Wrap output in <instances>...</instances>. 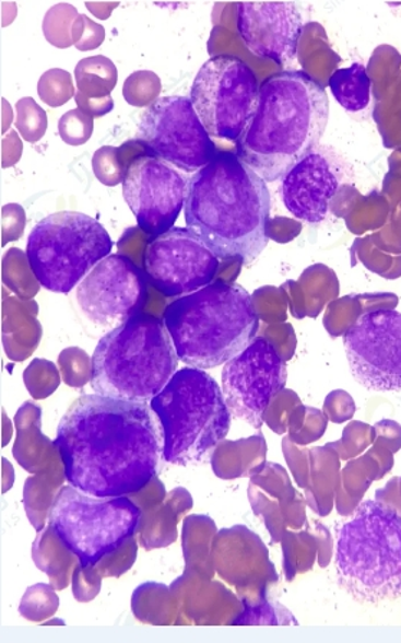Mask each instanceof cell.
I'll return each mask as SVG.
<instances>
[{
    "label": "cell",
    "mask_w": 401,
    "mask_h": 643,
    "mask_svg": "<svg viewBox=\"0 0 401 643\" xmlns=\"http://www.w3.org/2000/svg\"><path fill=\"white\" fill-rule=\"evenodd\" d=\"M16 129L20 130L24 140L36 143L43 139L48 129L47 113L30 97L22 98L16 104Z\"/></svg>",
    "instance_id": "d4e9b609"
},
{
    "label": "cell",
    "mask_w": 401,
    "mask_h": 643,
    "mask_svg": "<svg viewBox=\"0 0 401 643\" xmlns=\"http://www.w3.org/2000/svg\"><path fill=\"white\" fill-rule=\"evenodd\" d=\"M236 8V26L250 52L278 66L294 61L304 32L298 4L239 2Z\"/></svg>",
    "instance_id": "e0dca14e"
},
{
    "label": "cell",
    "mask_w": 401,
    "mask_h": 643,
    "mask_svg": "<svg viewBox=\"0 0 401 643\" xmlns=\"http://www.w3.org/2000/svg\"><path fill=\"white\" fill-rule=\"evenodd\" d=\"M241 612L234 620L235 627H246V624H298L293 613L285 606L278 601H269L266 597L257 601L240 600Z\"/></svg>",
    "instance_id": "603a6c76"
},
{
    "label": "cell",
    "mask_w": 401,
    "mask_h": 643,
    "mask_svg": "<svg viewBox=\"0 0 401 643\" xmlns=\"http://www.w3.org/2000/svg\"><path fill=\"white\" fill-rule=\"evenodd\" d=\"M185 221L221 261L249 266L269 242L271 194L267 182L236 153L217 152L190 177Z\"/></svg>",
    "instance_id": "7a4b0ae2"
},
{
    "label": "cell",
    "mask_w": 401,
    "mask_h": 643,
    "mask_svg": "<svg viewBox=\"0 0 401 643\" xmlns=\"http://www.w3.org/2000/svg\"><path fill=\"white\" fill-rule=\"evenodd\" d=\"M143 267L154 289L180 299L213 284L221 259L188 227L175 226L145 246Z\"/></svg>",
    "instance_id": "9a60e30c"
},
{
    "label": "cell",
    "mask_w": 401,
    "mask_h": 643,
    "mask_svg": "<svg viewBox=\"0 0 401 643\" xmlns=\"http://www.w3.org/2000/svg\"><path fill=\"white\" fill-rule=\"evenodd\" d=\"M328 85L337 103L350 113L363 112L370 104L371 79L362 63L332 72Z\"/></svg>",
    "instance_id": "7402d4cb"
},
{
    "label": "cell",
    "mask_w": 401,
    "mask_h": 643,
    "mask_svg": "<svg viewBox=\"0 0 401 643\" xmlns=\"http://www.w3.org/2000/svg\"><path fill=\"white\" fill-rule=\"evenodd\" d=\"M150 408L161 423L163 459L168 464L202 459L231 431L232 413L222 387L200 369L177 371Z\"/></svg>",
    "instance_id": "52a82bcc"
},
{
    "label": "cell",
    "mask_w": 401,
    "mask_h": 643,
    "mask_svg": "<svg viewBox=\"0 0 401 643\" xmlns=\"http://www.w3.org/2000/svg\"><path fill=\"white\" fill-rule=\"evenodd\" d=\"M72 591H74L75 599L81 604L94 600L102 591V576L97 573L95 568L82 569L79 564L72 581Z\"/></svg>",
    "instance_id": "f1b7e54d"
},
{
    "label": "cell",
    "mask_w": 401,
    "mask_h": 643,
    "mask_svg": "<svg viewBox=\"0 0 401 643\" xmlns=\"http://www.w3.org/2000/svg\"><path fill=\"white\" fill-rule=\"evenodd\" d=\"M179 362L164 322L141 313L98 341L91 387L104 398L150 404L176 375Z\"/></svg>",
    "instance_id": "5b68a950"
},
{
    "label": "cell",
    "mask_w": 401,
    "mask_h": 643,
    "mask_svg": "<svg viewBox=\"0 0 401 643\" xmlns=\"http://www.w3.org/2000/svg\"><path fill=\"white\" fill-rule=\"evenodd\" d=\"M172 592L179 606V624H232L244 609L240 600L214 582H191L185 576L173 583Z\"/></svg>",
    "instance_id": "d6986e66"
},
{
    "label": "cell",
    "mask_w": 401,
    "mask_h": 643,
    "mask_svg": "<svg viewBox=\"0 0 401 643\" xmlns=\"http://www.w3.org/2000/svg\"><path fill=\"white\" fill-rule=\"evenodd\" d=\"M163 322L180 362L200 371L225 366L252 344L259 330L252 296L223 281L172 301Z\"/></svg>",
    "instance_id": "277c9868"
},
{
    "label": "cell",
    "mask_w": 401,
    "mask_h": 643,
    "mask_svg": "<svg viewBox=\"0 0 401 643\" xmlns=\"http://www.w3.org/2000/svg\"><path fill=\"white\" fill-rule=\"evenodd\" d=\"M131 610L141 623L154 627L179 624V606L172 589L161 583H144L131 597Z\"/></svg>",
    "instance_id": "44dd1931"
},
{
    "label": "cell",
    "mask_w": 401,
    "mask_h": 643,
    "mask_svg": "<svg viewBox=\"0 0 401 643\" xmlns=\"http://www.w3.org/2000/svg\"><path fill=\"white\" fill-rule=\"evenodd\" d=\"M75 300L86 320L111 331L143 312L148 280L126 255L111 254L80 282Z\"/></svg>",
    "instance_id": "4fadbf2b"
},
{
    "label": "cell",
    "mask_w": 401,
    "mask_h": 643,
    "mask_svg": "<svg viewBox=\"0 0 401 643\" xmlns=\"http://www.w3.org/2000/svg\"><path fill=\"white\" fill-rule=\"evenodd\" d=\"M58 608L59 597L54 587L38 583V585L31 586L22 596L20 613L30 622L39 623L52 618Z\"/></svg>",
    "instance_id": "cb8c5ba5"
},
{
    "label": "cell",
    "mask_w": 401,
    "mask_h": 643,
    "mask_svg": "<svg viewBox=\"0 0 401 643\" xmlns=\"http://www.w3.org/2000/svg\"><path fill=\"white\" fill-rule=\"evenodd\" d=\"M340 185L334 164L316 149L282 177V202L298 221L321 223Z\"/></svg>",
    "instance_id": "ac0fdd59"
},
{
    "label": "cell",
    "mask_w": 401,
    "mask_h": 643,
    "mask_svg": "<svg viewBox=\"0 0 401 643\" xmlns=\"http://www.w3.org/2000/svg\"><path fill=\"white\" fill-rule=\"evenodd\" d=\"M79 91L75 102L82 112L91 117L106 116L111 112L114 102L111 91L117 85V68L103 55L85 58L75 68Z\"/></svg>",
    "instance_id": "ffe728a7"
},
{
    "label": "cell",
    "mask_w": 401,
    "mask_h": 643,
    "mask_svg": "<svg viewBox=\"0 0 401 643\" xmlns=\"http://www.w3.org/2000/svg\"><path fill=\"white\" fill-rule=\"evenodd\" d=\"M285 360L271 340L257 337L223 366L222 391L232 417L261 429L273 398L286 385Z\"/></svg>",
    "instance_id": "7c38bea8"
},
{
    "label": "cell",
    "mask_w": 401,
    "mask_h": 643,
    "mask_svg": "<svg viewBox=\"0 0 401 643\" xmlns=\"http://www.w3.org/2000/svg\"><path fill=\"white\" fill-rule=\"evenodd\" d=\"M326 89L305 71H281L259 89L257 113L236 143V156L263 180L282 179L314 152L326 133Z\"/></svg>",
    "instance_id": "3957f363"
},
{
    "label": "cell",
    "mask_w": 401,
    "mask_h": 643,
    "mask_svg": "<svg viewBox=\"0 0 401 643\" xmlns=\"http://www.w3.org/2000/svg\"><path fill=\"white\" fill-rule=\"evenodd\" d=\"M188 177L161 159L143 154L127 167L122 198L140 230L157 238L175 227L189 194Z\"/></svg>",
    "instance_id": "2e32d148"
},
{
    "label": "cell",
    "mask_w": 401,
    "mask_h": 643,
    "mask_svg": "<svg viewBox=\"0 0 401 643\" xmlns=\"http://www.w3.org/2000/svg\"><path fill=\"white\" fill-rule=\"evenodd\" d=\"M93 167L95 176L106 186H117L125 182L126 173L120 159H118V149L103 148L94 154Z\"/></svg>",
    "instance_id": "4316f807"
},
{
    "label": "cell",
    "mask_w": 401,
    "mask_h": 643,
    "mask_svg": "<svg viewBox=\"0 0 401 643\" xmlns=\"http://www.w3.org/2000/svg\"><path fill=\"white\" fill-rule=\"evenodd\" d=\"M335 568L341 587L362 604L401 596V515L367 500L337 531Z\"/></svg>",
    "instance_id": "8992f818"
},
{
    "label": "cell",
    "mask_w": 401,
    "mask_h": 643,
    "mask_svg": "<svg viewBox=\"0 0 401 643\" xmlns=\"http://www.w3.org/2000/svg\"><path fill=\"white\" fill-rule=\"evenodd\" d=\"M141 510L129 496L98 499L72 486L54 496L49 527L82 569L95 568L125 547L141 524Z\"/></svg>",
    "instance_id": "9c48e42d"
},
{
    "label": "cell",
    "mask_w": 401,
    "mask_h": 643,
    "mask_svg": "<svg viewBox=\"0 0 401 643\" xmlns=\"http://www.w3.org/2000/svg\"><path fill=\"white\" fill-rule=\"evenodd\" d=\"M55 90H61L62 93L72 97L74 86H72L71 75L67 71L51 70L40 77L38 85L39 97L51 107H57V91Z\"/></svg>",
    "instance_id": "83f0119b"
},
{
    "label": "cell",
    "mask_w": 401,
    "mask_h": 643,
    "mask_svg": "<svg viewBox=\"0 0 401 643\" xmlns=\"http://www.w3.org/2000/svg\"><path fill=\"white\" fill-rule=\"evenodd\" d=\"M259 82L238 57L217 55L200 68L190 102L209 136L238 143L259 104Z\"/></svg>",
    "instance_id": "30bf717a"
},
{
    "label": "cell",
    "mask_w": 401,
    "mask_h": 643,
    "mask_svg": "<svg viewBox=\"0 0 401 643\" xmlns=\"http://www.w3.org/2000/svg\"><path fill=\"white\" fill-rule=\"evenodd\" d=\"M59 136L70 145H81L90 140L94 131V118L80 108L63 114L58 125Z\"/></svg>",
    "instance_id": "484cf974"
},
{
    "label": "cell",
    "mask_w": 401,
    "mask_h": 643,
    "mask_svg": "<svg viewBox=\"0 0 401 643\" xmlns=\"http://www.w3.org/2000/svg\"><path fill=\"white\" fill-rule=\"evenodd\" d=\"M113 246L111 236L97 219L81 212H57L31 231L26 258L45 290L68 294L111 255Z\"/></svg>",
    "instance_id": "ba28073f"
},
{
    "label": "cell",
    "mask_w": 401,
    "mask_h": 643,
    "mask_svg": "<svg viewBox=\"0 0 401 643\" xmlns=\"http://www.w3.org/2000/svg\"><path fill=\"white\" fill-rule=\"evenodd\" d=\"M351 373L375 391L401 390V313H363L343 337Z\"/></svg>",
    "instance_id": "5bb4252c"
},
{
    "label": "cell",
    "mask_w": 401,
    "mask_h": 643,
    "mask_svg": "<svg viewBox=\"0 0 401 643\" xmlns=\"http://www.w3.org/2000/svg\"><path fill=\"white\" fill-rule=\"evenodd\" d=\"M158 425L150 404L81 396L63 414L54 442L66 480L98 499L144 490L163 458Z\"/></svg>",
    "instance_id": "6da1fadb"
},
{
    "label": "cell",
    "mask_w": 401,
    "mask_h": 643,
    "mask_svg": "<svg viewBox=\"0 0 401 643\" xmlns=\"http://www.w3.org/2000/svg\"><path fill=\"white\" fill-rule=\"evenodd\" d=\"M135 140L150 156L188 173H198L217 154L190 98L179 95L154 100L144 109Z\"/></svg>",
    "instance_id": "8fae6325"
}]
</instances>
